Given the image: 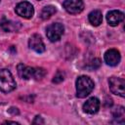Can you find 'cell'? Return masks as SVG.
Wrapping results in <instances>:
<instances>
[{
  "label": "cell",
  "instance_id": "cell-8",
  "mask_svg": "<svg viewBox=\"0 0 125 125\" xmlns=\"http://www.w3.org/2000/svg\"><path fill=\"white\" fill-rule=\"evenodd\" d=\"M100 104H101L100 100L96 97H92L84 103L83 110H84V112H86L88 114H94V113L98 112V110L100 108Z\"/></svg>",
  "mask_w": 125,
  "mask_h": 125
},
{
  "label": "cell",
  "instance_id": "cell-17",
  "mask_svg": "<svg viewBox=\"0 0 125 125\" xmlns=\"http://www.w3.org/2000/svg\"><path fill=\"white\" fill-rule=\"evenodd\" d=\"M37 122H38V123H39V122H40V123H44V121L42 120V118H41L40 116H36V119L33 121V123H34V124H35V123H37Z\"/></svg>",
  "mask_w": 125,
  "mask_h": 125
},
{
  "label": "cell",
  "instance_id": "cell-10",
  "mask_svg": "<svg viewBox=\"0 0 125 125\" xmlns=\"http://www.w3.org/2000/svg\"><path fill=\"white\" fill-rule=\"evenodd\" d=\"M123 20H124V14L118 10L110 11L106 15V21H107L108 24L111 26H115V25L119 24Z\"/></svg>",
  "mask_w": 125,
  "mask_h": 125
},
{
  "label": "cell",
  "instance_id": "cell-7",
  "mask_svg": "<svg viewBox=\"0 0 125 125\" xmlns=\"http://www.w3.org/2000/svg\"><path fill=\"white\" fill-rule=\"evenodd\" d=\"M120 53L116 49H109L104 53V62L110 66H115L120 62Z\"/></svg>",
  "mask_w": 125,
  "mask_h": 125
},
{
  "label": "cell",
  "instance_id": "cell-9",
  "mask_svg": "<svg viewBox=\"0 0 125 125\" xmlns=\"http://www.w3.org/2000/svg\"><path fill=\"white\" fill-rule=\"evenodd\" d=\"M28 46L36 53H43L45 51V44L38 34H33L28 40Z\"/></svg>",
  "mask_w": 125,
  "mask_h": 125
},
{
  "label": "cell",
  "instance_id": "cell-12",
  "mask_svg": "<svg viewBox=\"0 0 125 125\" xmlns=\"http://www.w3.org/2000/svg\"><path fill=\"white\" fill-rule=\"evenodd\" d=\"M88 19H89V21L91 22L92 25H94V26L100 25L102 23V21H103L102 12L99 11V10H94L88 15Z\"/></svg>",
  "mask_w": 125,
  "mask_h": 125
},
{
  "label": "cell",
  "instance_id": "cell-16",
  "mask_svg": "<svg viewBox=\"0 0 125 125\" xmlns=\"http://www.w3.org/2000/svg\"><path fill=\"white\" fill-rule=\"evenodd\" d=\"M63 78H64L63 72H62V71H58V72L55 74L54 78H53V82H54V83H60V82H62V81L63 80Z\"/></svg>",
  "mask_w": 125,
  "mask_h": 125
},
{
  "label": "cell",
  "instance_id": "cell-13",
  "mask_svg": "<svg viewBox=\"0 0 125 125\" xmlns=\"http://www.w3.org/2000/svg\"><path fill=\"white\" fill-rule=\"evenodd\" d=\"M1 26L5 31H17L20 29L21 24L18 21H4L1 22Z\"/></svg>",
  "mask_w": 125,
  "mask_h": 125
},
{
  "label": "cell",
  "instance_id": "cell-6",
  "mask_svg": "<svg viewBox=\"0 0 125 125\" xmlns=\"http://www.w3.org/2000/svg\"><path fill=\"white\" fill-rule=\"evenodd\" d=\"M63 8L69 14H79L84 9V3L82 0H64Z\"/></svg>",
  "mask_w": 125,
  "mask_h": 125
},
{
  "label": "cell",
  "instance_id": "cell-18",
  "mask_svg": "<svg viewBox=\"0 0 125 125\" xmlns=\"http://www.w3.org/2000/svg\"><path fill=\"white\" fill-rule=\"evenodd\" d=\"M4 123H7V124H19V123H17V122H13V121H5Z\"/></svg>",
  "mask_w": 125,
  "mask_h": 125
},
{
  "label": "cell",
  "instance_id": "cell-3",
  "mask_svg": "<svg viewBox=\"0 0 125 125\" xmlns=\"http://www.w3.org/2000/svg\"><path fill=\"white\" fill-rule=\"evenodd\" d=\"M63 31H64L63 25L62 23L55 22L50 24L46 28V35L51 42H56L61 39V37L63 34Z\"/></svg>",
  "mask_w": 125,
  "mask_h": 125
},
{
  "label": "cell",
  "instance_id": "cell-5",
  "mask_svg": "<svg viewBox=\"0 0 125 125\" xmlns=\"http://www.w3.org/2000/svg\"><path fill=\"white\" fill-rule=\"evenodd\" d=\"M18 16L23 18V19H30L34 14V8L33 6L26 1L21 2L16 6L15 9Z\"/></svg>",
  "mask_w": 125,
  "mask_h": 125
},
{
  "label": "cell",
  "instance_id": "cell-2",
  "mask_svg": "<svg viewBox=\"0 0 125 125\" xmlns=\"http://www.w3.org/2000/svg\"><path fill=\"white\" fill-rule=\"evenodd\" d=\"M16 81L10 70L3 68L0 70V91L4 93L12 92L16 88Z\"/></svg>",
  "mask_w": 125,
  "mask_h": 125
},
{
  "label": "cell",
  "instance_id": "cell-4",
  "mask_svg": "<svg viewBox=\"0 0 125 125\" xmlns=\"http://www.w3.org/2000/svg\"><path fill=\"white\" fill-rule=\"evenodd\" d=\"M109 89L112 94L124 97L125 96V81L120 77H110L108 80Z\"/></svg>",
  "mask_w": 125,
  "mask_h": 125
},
{
  "label": "cell",
  "instance_id": "cell-1",
  "mask_svg": "<svg viewBox=\"0 0 125 125\" xmlns=\"http://www.w3.org/2000/svg\"><path fill=\"white\" fill-rule=\"evenodd\" d=\"M94 82L93 80L86 76L81 75L76 80V96L80 99L86 98L94 89Z\"/></svg>",
  "mask_w": 125,
  "mask_h": 125
},
{
  "label": "cell",
  "instance_id": "cell-14",
  "mask_svg": "<svg viewBox=\"0 0 125 125\" xmlns=\"http://www.w3.org/2000/svg\"><path fill=\"white\" fill-rule=\"evenodd\" d=\"M56 12H57L56 8H55L54 6H52V5H49V6H45V7L42 9L40 16H41V18H42L43 20H47V19L51 18Z\"/></svg>",
  "mask_w": 125,
  "mask_h": 125
},
{
  "label": "cell",
  "instance_id": "cell-11",
  "mask_svg": "<svg viewBox=\"0 0 125 125\" xmlns=\"http://www.w3.org/2000/svg\"><path fill=\"white\" fill-rule=\"evenodd\" d=\"M18 73H19L21 78L25 79V80L33 78V76H34V67L27 66V65H24L22 63H20L18 65Z\"/></svg>",
  "mask_w": 125,
  "mask_h": 125
},
{
  "label": "cell",
  "instance_id": "cell-15",
  "mask_svg": "<svg viewBox=\"0 0 125 125\" xmlns=\"http://www.w3.org/2000/svg\"><path fill=\"white\" fill-rule=\"evenodd\" d=\"M45 74H46V71H45L44 68H42V67H34V76H33L34 79H36V80L41 79V78H43L45 76Z\"/></svg>",
  "mask_w": 125,
  "mask_h": 125
}]
</instances>
